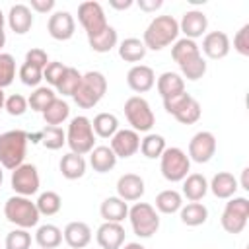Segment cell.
<instances>
[{
    "label": "cell",
    "instance_id": "1",
    "mask_svg": "<svg viewBox=\"0 0 249 249\" xmlns=\"http://www.w3.org/2000/svg\"><path fill=\"white\" fill-rule=\"evenodd\" d=\"M177 37H179V21L173 16H156L148 23L142 35V43L150 51H161L167 45L175 43Z\"/></svg>",
    "mask_w": 249,
    "mask_h": 249
},
{
    "label": "cell",
    "instance_id": "2",
    "mask_svg": "<svg viewBox=\"0 0 249 249\" xmlns=\"http://www.w3.org/2000/svg\"><path fill=\"white\" fill-rule=\"evenodd\" d=\"M27 132L21 128L6 130L0 134V165L14 171L25 160L27 152Z\"/></svg>",
    "mask_w": 249,
    "mask_h": 249
},
{
    "label": "cell",
    "instance_id": "3",
    "mask_svg": "<svg viewBox=\"0 0 249 249\" xmlns=\"http://www.w3.org/2000/svg\"><path fill=\"white\" fill-rule=\"evenodd\" d=\"M4 216L10 224L21 230L35 228L41 218L35 202L29 196H19V195H14L4 202Z\"/></svg>",
    "mask_w": 249,
    "mask_h": 249
},
{
    "label": "cell",
    "instance_id": "4",
    "mask_svg": "<svg viewBox=\"0 0 249 249\" xmlns=\"http://www.w3.org/2000/svg\"><path fill=\"white\" fill-rule=\"evenodd\" d=\"M105 91H107V78L97 70H89L82 74V82L76 93L72 95V99L80 109H91L103 99Z\"/></svg>",
    "mask_w": 249,
    "mask_h": 249
},
{
    "label": "cell",
    "instance_id": "5",
    "mask_svg": "<svg viewBox=\"0 0 249 249\" xmlns=\"http://www.w3.org/2000/svg\"><path fill=\"white\" fill-rule=\"evenodd\" d=\"M66 144L70 152L84 156L89 154L95 148V134L91 128V121L84 115H78L70 121L68 130H66Z\"/></svg>",
    "mask_w": 249,
    "mask_h": 249
},
{
    "label": "cell",
    "instance_id": "6",
    "mask_svg": "<svg viewBox=\"0 0 249 249\" xmlns=\"http://www.w3.org/2000/svg\"><path fill=\"white\" fill-rule=\"evenodd\" d=\"M160 171H161L163 179L169 183L183 181L191 171V160H189L187 152H183L177 146L165 148L163 154L160 156Z\"/></svg>",
    "mask_w": 249,
    "mask_h": 249
},
{
    "label": "cell",
    "instance_id": "7",
    "mask_svg": "<svg viewBox=\"0 0 249 249\" xmlns=\"http://www.w3.org/2000/svg\"><path fill=\"white\" fill-rule=\"evenodd\" d=\"M128 220H130L132 231L144 239L152 237L160 230V214L148 202H134L128 208Z\"/></svg>",
    "mask_w": 249,
    "mask_h": 249
},
{
    "label": "cell",
    "instance_id": "8",
    "mask_svg": "<svg viewBox=\"0 0 249 249\" xmlns=\"http://www.w3.org/2000/svg\"><path fill=\"white\" fill-rule=\"evenodd\" d=\"M247 218H249V200L245 196H231V198H228V202L224 206L220 224H222L224 231L235 235L245 230Z\"/></svg>",
    "mask_w": 249,
    "mask_h": 249
},
{
    "label": "cell",
    "instance_id": "9",
    "mask_svg": "<svg viewBox=\"0 0 249 249\" xmlns=\"http://www.w3.org/2000/svg\"><path fill=\"white\" fill-rule=\"evenodd\" d=\"M124 117L136 132H150L156 123L154 111L142 95H132L124 101Z\"/></svg>",
    "mask_w": 249,
    "mask_h": 249
},
{
    "label": "cell",
    "instance_id": "10",
    "mask_svg": "<svg viewBox=\"0 0 249 249\" xmlns=\"http://www.w3.org/2000/svg\"><path fill=\"white\" fill-rule=\"evenodd\" d=\"M78 21L84 27L88 37L97 35L99 31H103L109 25L107 18H105V12H103V6L99 2H93V0L82 2L78 6Z\"/></svg>",
    "mask_w": 249,
    "mask_h": 249
},
{
    "label": "cell",
    "instance_id": "11",
    "mask_svg": "<svg viewBox=\"0 0 249 249\" xmlns=\"http://www.w3.org/2000/svg\"><path fill=\"white\" fill-rule=\"evenodd\" d=\"M10 185H12L14 193L19 195V196H31V195H35L39 191V185H41L37 167L33 163H21L19 167H16L12 171Z\"/></svg>",
    "mask_w": 249,
    "mask_h": 249
},
{
    "label": "cell",
    "instance_id": "12",
    "mask_svg": "<svg viewBox=\"0 0 249 249\" xmlns=\"http://www.w3.org/2000/svg\"><path fill=\"white\" fill-rule=\"evenodd\" d=\"M216 154V136L208 130H200L196 132L191 140H189V160L196 161V163H206L214 158Z\"/></svg>",
    "mask_w": 249,
    "mask_h": 249
},
{
    "label": "cell",
    "instance_id": "13",
    "mask_svg": "<svg viewBox=\"0 0 249 249\" xmlns=\"http://www.w3.org/2000/svg\"><path fill=\"white\" fill-rule=\"evenodd\" d=\"M109 140H111L109 148L113 150L117 160L119 158L126 160V158L134 156L140 150V134L136 130H132V128H119Z\"/></svg>",
    "mask_w": 249,
    "mask_h": 249
},
{
    "label": "cell",
    "instance_id": "14",
    "mask_svg": "<svg viewBox=\"0 0 249 249\" xmlns=\"http://www.w3.org/2000/svg\"><path fill=\"white\" fill-rule=\"evenodd\" d=\"M47 31L56 41H68V39H72L74 37V31H76L74 16L70 12H66V10H60V12L51 14V18L47 21Z\"/></svg>",
    "mask_w": 249,
    "mask_h": 249
},
{
    "label": "cell",
    "instance_id": "15",
    "mask_svg": "<svg viewBox=\"0 0 249 249\" xmlns=\"http://www.w3.org/2000/svg\"><path fill=\"white\" fill-rule=\"evenodd\" d=\"M206 29H208V18L200 10L185 12L181 21H179V33H183L185 39H193L195 41L196 37L206 35Z\"/></svg>",
    "mask_w": 249,
    "mask_h": 249
},
{
    "label": "cell",
    "instance_id": "16",
    "mask_svg": "<svg viewBox=\"0 0 249 249\" xmlns=\"http://www.w3.org/2000/svg\"><path fill=\"white\" fill-rule=\"evenodd\" d=\"M124 228L117 222H103L97 228L95 239L101 249H121L124 245Z\"/></svg>",
    "mask_w": 249,
    "mask_h": 249
},
{
    "label": "cell",
    "instance_id": "17",
    "mask_svg": "<svg viewBox=\"0 0 249 249\" xmlns=\"http://www.w3.org/2000/svg\"><path fill=\"white\" fill-rule=\"evenodd\" d=\"M230 49H231V43H230L228 33L224 31H208L202 39V53L212 60L226 58Z\"/></svg>",
    "mask_w": 249,
    "mask_h": 249
},
{
    "label": "cell",
    "instance_id": "18",
    "mask_svg": "<svg viewBox=\"0 0 249 249\" xmlns=\"http://www.w3.org/2000/svg\"><path fill=\"white\" fill-rule=\"evenodd\" d=\"M144 179L136 173H124L117 181V196L123 198L124 202H134L140 200L144 195Z\"/></svg>",
    "mask_w": 249,
    "mask_h": 249
},
{
    "label": "cell",
    "instance_id": "19",
    "mask_svg": "<svg viewBox=\"0 0 249 249\" xmlns=\"http://www.w3.org/2000/svg\"><path fill=\"white\" fill-rule=\"evenodd\" d=\"M126 84L132 91L136 93H146L154 88L156 84V74L150 66L146 64H134L128 72H126Z\"/></svg>",
    "mask_w": 249,
    "mask_h": 249
},
{
    "label": "cell",
    "instance_id": "20",
    "mask_svg": "<svg viewBox=\"0 0 249 249\" xmlns=\"http://www.w3.org/2000/svg\"><path fill=\"white\" fill-rule=\"evenodd\" d=\"M62 237L70 249H86L91 241V228L80 220L68 222L62 231Z\"/></svg>",
    "mask_w": 249,
    "mask_h": 249
},
{
    "label": "cell",
    "instance_id": "21",
    "mask_svg": "<svg viewBox=\"0 0 249 249\" xmlns=\"http://www.w3.org/2000/svg\"><path fill=\"white\" fill-rule=\"evenodd\" d=\"M10 29L18 35H25L33 25V12L27 4H14L6 16Z\"/></svg>",
    "mask_w": 249,
    "mask_h": 249
},
{
    "label": "cell",
    "instance_id": "22",
    "mask_svg": "<svg viewBox=\"0 0 249 249\" xmlns=\"http://www.w3.org/2000/svg\"><path fill=\"white\" fill-rule=\"evenodd\" d=\"M237 189H239L237 179L231 173H228V171H218L210 179V183H208V191H212V195L216 198H224V200L235 196V191Z\"/></svg>",
    "mask_w": 249,
    "mask_h": 249
},
{
    "label": "cell",
    "instance_id": "23",
    "mask_svg": "<svg viewBox=\"0 0 249 249\" xmlns=\"http://www.w3.org/2000/svg\"><path fill=\"white\" fill-rule=\"evenodd\" d=\"M183 195L189 202H198L206 196L208 193V181L202 173H189L183 181Z\"/></svg>",
    "mask_w": 249,
    "mask_h": 249
},
{
    "label": "cell",
    "instance_id": "24",
    "mask_svg": "<svg viewBox=\"0 0 249 249\" xmlns=\"http://www.w3.org/2000/svg\"><path fill=\"white\" fill-rule=\"evenodd\" d=\"M99 214L105 222L121 224L124 218H128V204L119 196H107L99 206Z\"/></svg>",
    "mask_w": 249,
    "mask_h": 249
},
{
    "label": "cell",
    "instance_id": "25",
    "mask_svg": "<svg viewBox=\"0 0 249 249\" xmlns=\"http://www.w3.org/2000/svg\"><path fill=\"white\" fill-rule=\"evenodd\" d=\"M58 169L62 173L64 179L68 181H74V179H80L84 177L86 173V160L84 156H78L74 152H68L60 158V163H58Z\"/></svg>",
    "mask_w": 249,
    "mask_h": 249
},
{
    "label": "cell",
    "instance_id": "26",
    "mask_svg": "<svg viewBox=\"0 0 249 249\" xmlns=\"http://www.w3.org/2000/svg\"><path fill=\"white\" fill-rule=\"evenodd\" d=\"M89 165L97 173H107L117 165V156L109 146H95L89 152Z\"/></svg>",
    "mask_w": 249,
    "mask_h": 249
},
{
    "label": "cell",
    "instance_id": "27",
    "mask_svg": "<svg viewBox=\"0 0 249 249\" xmlns=\"http://www.w3.org/2000/svg\"><path fill=\"white\" fill-rule=\"evenodd\" d=\"M156 88H158V93L161 95V99H165V97L185 91V80L177 72H163L156 80Z\"/></svg>",
    "mask_w": 249,
    "mask_h": 249
},
{
    "label": "cell",
    "instance_id": "28",
    "mask_svg": "<svg viewBox=\"0 0 249 249\" xmlns=\"http://www.w3.org/2000/svg\"><path fill=\"white\" fill-rule=\"evenodd\" d=\"M179 218L185 226L196 228V226H202L208 220V208L202 202H187V204L181 206Z\"/></svg>",
    "mask_w": 249,
    "mask_h": 249
},
{
    "label": "cell",
    "instance_id": "29",
    "mask_svg": "<svg viewBox=\"0 0 249 249\" xmlns=\"http://www.w3.org/2000/svg\"><path fill=\"white\" fill-rule=\"evenodd\" d=\"M117 49H119V56L124 62H140L146 56V53H148V49L144 47L142 39H138V37H126V39H123Z\"/></svg>",
    "mask_w": 249,
    "mask_h": 249
},
{
    "label": "cell",
    "instance_id": "30",
    "mask_svg": "<svg viewBox=\"0 0 249 249\" xmlns=\"http://www.w3.org/2000/svg\"><path fill=\"white\" fill-rule=\"evenodd\" d=\"M202 53H200V47L193 41V39H177L175 43H173V47H171V58L179 64V66H183L185 62H189V60H193V58H196V56H200Z\"/></svg>",
    "mask_w": 249,
    "mask_h": 249
},
{
    "label": "cell",
    "instance_id": "31",
    "mask_svg": "<svg viewBox=\"0 0 249 249\" xmlns=\"http://www.w3.org/2000/svg\"><path fill=\"white\" fill-rule=\"evenodd\" d=\"M88 43H89V49L93 53H109L111 49L117 47L119 43V35H117V29L113 25H107L103 31H99L97 35L93 37H88Z\"/></svg>",
    "mask_w": 249,
    "mask_h": 249
},
{
    "label": "cell",
    "instance_id": "32",
    "mask_svg": "<svg viewBox=\"0 0 249 249\" xmlns=\"http://www.w3.org/2000/svg\"><path fill=\"white\" fill-rule=\"evenodd\" d=\"M35 241L39 249H56L62 243V231L54 224H43L35 231Z\"/></svg>",
    "mask_w": 249,
    "mask_h": 249
},
{
    "label": "cell",
    "instance_id": "33",
    "mask_svg": "<svg viewBox=\"0 0 249 249\" xmlns=\"http://www.w3.org/2000/svg\"><path fill=\"white\" fill-rule=\"evenodd\" d=\"M183 206V196L175 189H165L156 195V210L161 214H175Z\"/></svg>",
    "mask_w": 249,
    "mask_h": 249
},
{
    "label": "cell",
    "instance_id": "34",
    "mask_svg": "<svg viewBox=\"0 0 249 249\" xmlns=\"http://www.w3.org/2000/svg\"><path fill=\"white\" fill-rule=\"evenodd\" d=\"M93 134L99 138H111L119 130V119L113 113H97L91 121Z\"/></svg>",
    "mask_w": 249,
    "mask_h": 249
},
{
    "label": "cell",
    "instance_id": "35",
    "mask_svg": "<svg viewBox=\"0 0 249 249\" xmlns=\"http://www.w3.org/2000/svg\"><path fill=\"white\" fill-rule=\"evenodd\" d=\"M41 115H43V121L47 123V126H58V124H62L68 119L70 107H68V103L64 99H58L56 97Z\"/></svg>",
    "mask_w": 249,
    "mask_h": 249
},
{
    "label": "cell",
    "instance_id": "36",
    "mask_svg": "<svg viewBox=\"0 0 249 249\" xmlns=\"http://www.w3.org/2000/svg\"><path fill=\"white\" fill-rule=\"evenodd\" d=\"M165 148H167V146H165V138H163L161 134H156V132H148V134L140 140V152H142V156L148 158V160L160 158Z\"/></svg>",
    "mask_w": 249,
    "mask_h": 249
},
{
    "label": "cell",
    "instance_id": "37",
    "mask_svg": "<svg viewBox=\"0 0 249 249\" xmlns=\"http://www.w3.org/2000/svg\"><path fill=\"white\" fill-rule=\"evenodd\" d=\"M35 206H37V210H39L41 216H54L62 208V198L54 191H45L35 200Z\"/></svg>",
    "mask_w": 249,
    "mask_h": 249
},
{
    "label": "cell",
    "instance_id": "38",
    "mask_svg": "<svg viewBox=\"0 0 249 249\" xmlns=\"http://www.w3.org/2000/svg\"><path fill=\"white\" fill-rule=\"evenodd\" d=\"M80 82H82V72L76 70L74 66H66V72L62 74L60 82L56 84V91H58L62 97H66V95L72 97V95L76 93Z\"/></svg>",
    "mask_w": 249,
    "mask_h": 249
},
{
    "label": "cell",
    "instance_id": "39",
    "mask_svg": "<svg viewBox=\"0 0 249 249\" xmlns=\"http://www.w3.org/2000/svg\"><path fill=\"white\" fill-rule=\"evenodd\" d=\"M56 99V93L47 88V86H39L33 89V93L27 97V105L31 107V111H37V113H43L53 101Z\"/></svg>",
    "mask_w": 249,
    "mask_h": 249
},
{
    "label": "cell",
    "instance_id": "40",
    "mask_svg": "<svg viewBox=\"0 0 249 249\" xmlns=\"http://www.w3.org/2000/svg\"><path fill=\"white\" fill-rule=\"evenodd\" d=\"M41 144L47 150H60L66 144V132L60 126H45L41 130Z\"/></svg>",
    "mask_w": 249,
    "mask_h": 249
},
{
    "label": "cell",
    "instance_id": "41",
    "mask_svg": "<svg viewBox=\"0 0 249 249\" xmlns=\"http://www.w3.org/2000/svg\"><path fill=\"white\" fill-rule=\"evenodd\" d=\"M200 115H202V109H200V103L195 99V97H191L173 117L181 123V124H195L198 119H200Z\"/></svg>",
    "mask_w": 249,
    "mask_h": 249
},
{
    "label": "cell",
    "instance_id": "42",
    "mask_svg": "<svg viewBox=\"0 0 249 249\" xmlns=\"http://www.w3.org/2000/svg\"><path fill=\"white\" fill-rule=\"evenodd\" d=\"M181 68V78L185 80H191V82H196V80H200L204 74H206V60H204V56L200 54V56H196V58H193V60H189V62H185L183 66H179Z\"/></svg>",
    "mask_w": 249,
    "mask_h": 249
},
{
    "label": "cell",
    "instance_id": "43",
    "mask_svg": "<svg viewBox=\"0 0 249 249\" xmlns=\"http://www.w3.org/2000/svg\"><path fill=\"white\" fill-rule=\"evenodd\" d=\"M16 78V58L10 53H0V89L8 88Z\"/></svg>",
    "mask_w": 249,
    "mask_h": 249
},
{
    "label": "cell",
    "instance_id": "44",
    "mask_svg": "<svg viewBox=\"0 0 249 249\" xmlns=\"http://www.w3.org/2000/svg\"><path fill=\"white\" fill-rule=\"evenodd\" d=\"M4 247L6 249H29L31 247V233L27 230L16 228L12 230L6 239H4Z\"/></svg>",
    "mask_w": 249,
    "mask_h": 249
},
{
    "label": "cell",
    "instance_id": "45",
    "mask_svg": "<svg viewBox=\"0 0 249 249\" xmlns=\"http://www.w3.org/2000/svg\"><path fill=\"white\" fill-rule=\"evenodd\" d=\"M18 76L21 80V84L29 86V88H39L41 80H43V70L39 66H33L29 62H23L18 70Z\"/></svg>",
    "mask_w": 249,
    "mask_h": 249
},
{
    "label": "cell",
    "instance_id": "46",
    "mask_svg": "<svg viewBox=\"0 0 249 249\" xmlns=\"http://www.w3.org/2000/svg\"><path fill=\"white\" fill-rule=\"evenodd\" d=\"M4 109H6V113L12 115V117H21V115L29 109V105H27V99H25L21 93H12L10 97H6Z\"/></svg>",
    "mask_w": 249,
    "mask_h": 249
},
{
    "label": "cell",
    "instance_id": "47",
    "mask_svg": "<svg viewBox=\"0 0 249 249\" xmlns=\"http://www.w3.org/2000/svg\"><path fill=\"white\" fill-rule=\"evenodd\" d=\"M64 72H66V64L58 62V60L49 62V64L43 68V80H47V84H49V86L56 88V84L60 82V78H62V74H64Z\"/></svg>",
    "mask_w": 249,
    "mask_h": 249
},
{
    "label": "cell",
    "instance_id": "48",
    "mask_svg": "<svg viewBox=\"0 0 249 249\" xmlns=\"http://www.w3.org/2000/svg\"><path fill=\"white\" fill-rule=\"evenodd\" d=\"M233 49L241 56H249V23L241 25L239 31L233 35Z\"/></svg>",
    "mask_w": 249,
    "mask_h": 249
},
{
    "label": "cell",
    "instance_id": "49",
    "mask_svg": "<svg viewBox=\"0 0 249 249\" xmlns=\"http://www.w3.org/2000/svg\"><path fill=\"white\" fill-rule=\"evenodd\" d=\"M193 95L191 93H187V91H181V93H177V95H171V97H165L163 99V109L169 113V115H175L189 99H191Z\"/></svg>",
    "mask_w": 249,
    "mask_h": 249
},
{
    "label": "cell",
    "instance_id": "50",
    "mask_svg": "<svg viewBox=\"0 0 249 249\" xmlns=\"http://www.w3.org/2000/svg\"><path fill=\"white\" fill-rule=\"evenodd\" d=\"M25 62H29L33 66H39L43 70L49 64V56H47V53L43 49H29L25 53Z\"/></svg>",
    "mask_w": 249,
    "mask_h": 249
},
{
    "label": "cell",
    "instance_id": "51",
    "mask_svg": "<svg viewBox=\"0 0 249 249\" xmlns=\"http://www.w3.org/2000/svg\"><path fill=\"white\" fill-rule=\"evenodd\" d=\"M29 8L31 12H37V14H49L54 10V0H31Z\"/></svg>",
    "mask_w": 249,
    "mask_h": 249
},
{
    "label": "cell",
    "instance_id": "52",
    "mask_svg": "<svg viewBox=\"0 0 249 249\" xmlns=\"http://www.w3.org/2000/svg\"><path fill=\"white\" fill-rule=\"evenodd\" d=\"M163 6V2L161 0H138V8L142 10V12H156V10H160Z\"/></svg>",
    "mask_w": 249,
    "mask_h": 249
},
{
    "label": "cell",
    "instance_id": "53",
    "mask_svg": "<svg viewBox=\"0 0 249 249\" xmlns=\"http://www.w3.org/2000/svg\"><path fill=\"white\" fill-rule=\"evenodd\" d=\"M132 4H134L132 0H109V6L113 10H128Z\"/></svg>",
    "mask_w": 249,
    "mask_h": 249
},
{
    "label": "cell",
    "instance_id": "54",
    "mask_svg": "<svg viewBox=\"0 0 249 249\" xmlns=\"http://www.w3.org/2000/svg\"><path fill=\"white\" fill-rule=\"evenodd\" d=\"M247 173H249V167H245V169L241 171V189H245V191H249V185H247Z\"/></svg>",
    "mask_w": 249,
    "mask_h": 249
},
{
    "label": "cell",
    "instance_id": "55",
    "mask_svg": "<svg viewBox=\"0 0 249 249\" xmlns=\"http://www.w3.org/2000/svg\"><path fill=\"white\" fill-rule=\"evenodd\" d=\"M121 249H146L142 243H136V241H130V243H124Z\"/></svg>",
    "mask_w": 249,
    "mask_h": 249
},
{
    "label": "cell",
    "instance_id": "56",
    "mask_svg": "<svg viewBox=\"0 0 249 249\" xmlns=\"http://www.w3.org/2000/svg\"><path fill=\"white\" fill-rule=\"evenodd\" d=\"M4 103H6V93H4V89H0V111L4 109Z\"/></svg>",
    "mask_w": 249,
    "mask_h": 249
},
{
    "label": "cell",
    "instance_id": "57",
    "mask_svg": "<svg viewBox=\"0 0 249 249\" xmlns=\"http://www.w3.org/2000/svg\"><path fill=\"white\" fill-rule=\"evenodd\" d=\"M4 23H6V16H4V12L0 10V31H4Z\"/></svg>",
    "mask_w": 249,
    "mask_h": 249
},
{
    "label": "cell",
    "instance_id": "58",
    "mask_svg": "<svg viewBox=\"0 0 249 249\" xmlns=\"http://www.w3.org/2000/svg\"><path fill=\"white\" fill-rule=\"evenodd\" d=\"M6 45V33L4 31H0V49Z\"/></svg>",
    "mask_w": 249,
    "mask_h": 249
},
{
    "label": "cell",
    "instance_id": "59",
    "mask_svg": "<svg viewBox=\"0 0 249 249\" xmlns=\"http://www.w3.org/2000/svg\"><path fill=\"white\" fill-rule=\"evenodd\" d=\"M2 169H4V167L0 165V185H2V181H4V171H2Z\"/></svg>",
    "mask_w": 249,
    "mask_h": 249
},
{
    "label": "cell",
    "instance_id": "60",
    "mask_svg": "<svg viewBox=\"0 0 249 249\" xmlns=\"http://www.w3.org/2000/svg\"><path fill=\"white\" fill-rule=\"evenodd\" d=\"M68 249H70V247H68Z\"/></svg>",
    "mask_w": 249,
    "mask_h": 249
}]
</instances>
